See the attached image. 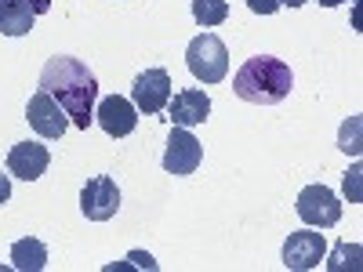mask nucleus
Masks as SVG:
<instances>
[{"label": "nucleus", "mask_w": 363, "mask_h": 272, "mask_svg": "<svg viewBox=\"0 0 363 272\" xmlns=\"http://www.w3.org/2000/svg\"><path fill=\"white\" fill-rule=\"evenodd\" d=\"M40 87L66 109L69 124L87 131L95 120V102H99V80L80 58L73 55H55L40 69Z\"/></svg>", "instance_id": "f257e3e1"}, {"label": "nucleus", "mask_w": 363, "mask_h": 272, "mask_svg": "<svg viewBox=\"0 0 363 272\" xmlns=\"http://www.w3.org/2000/svg\"><path fill=\"white\" fill-rule=\"evenodd\" d=\"M294 87V73L284 58H272V55H255L247 58L244 66L236 69L233 76V91L236 98H244L251 106H277L291 95Z\"/></svg>", "instance_id": "f03ea898"}, {"label": "nucleus", "mask_w": 363, "mask_h": 272, "mask_svg": "<svg viewBox=\"0 0 363 272\" xmlns=\"http://www.w3.org/2000/svg\"><path fill=\"white\" fill-rule=\"evenodd\" d=\"M186 66L200 84H222L229 76V47L215 33H200L186 47Z\"/></svg>", "instance_id": "7ed1b4c3"}, {"label": "nucleus", "mask_w": 363, "mask_h": 272, "mask_svg": "<svg viewBox=\"0 0 363 272\" xmlns=\"http://www.w3.org/2000/svg\"><path fill=\"white\" fill-rule=\"evenodd\" d=\"M298 218L313 229H330L342 218V203L327 186H306L298 193Z\"/></svg>", "instance_id": "20e7f679"}, {"label": "nucleus", "mask_w": 363, "mask_h": 272, "mask_svg": "<svg viewBox=\"0 0 363 272\" xmlns=\"http://www.w3.org/2000/svg\"><path fill=\"white\" fill-rule=\"evenodd\" d=\"M26 120H29V128H33L40 138H48V142L62 138V135H66V128H69L66 109L58 106L44 87H40V91H33V98H29V106H26Z\"/></svg>", "instance_id": "39448f33"}, {"label": "nucleus", "mask_w": 363, "mask_h": 272, "mask_svg": "<svg viewBox=\"0 0 363 272\" xmlns=\"http://www.w3.org/2000/svg\"><path fill=\"white\" fill-rule=\"evenodd\" d=\"M200 160H203V145L196 142V135L189 128H171V138L164 149V171L186 178L200 167Z\"/></svg>", "instance_id": "423d86ee"}, {"label": "nucleus", "mask_w": 363, "mask_h": 272, "mask_svg": "<svg viewBox=\"0 0 363 272\" xmlns=\"http://www.w3.org/2000/svg\"><path fill=\"white\" fill-rule=\"evenodd\" d=\"M80 210L87 222H109L116 210H120V189L109 174L91 178L87 186L80 189Z\"/></svg>", "instance_id": "0eeeda50"}, {"label": "nucleus", "mask_w": 363, "mask_h": 272, "mask_svg": "<svg viewBox=\"0 0 363 272\" xmlns=\"http://www.w3.org/2000/svg\"><path fill=\"white\" fill-rule=\"evenodd\" d=\"M131 102L145 116L167 109V102H171V76H167V69H145V73H138L131 80Z\"/></svg>", "instance_id": "6e6552de"}, {"label": "nucleus", "mask_w": 363, "mask_h": 272, "mask_svg": "<svg viewBox=\"0 0 363 272\" xmlns=\"http://www.w3.org/2000/svg\"><path fill=\"white\" fill-rule=\"evenodd\" d=\"M323 258H327V239H323V232L301 229V232H291V236H287V244H284V265H287L291 272L316 268Z\"/></svg>", "instance_id": "1a4fd4ad"}, {"label": "nucleus", "mask_w": 363, "mask_h": 272, "mask_svg": "<svg viewBox=\"0 0 363 272\" xmlns=\"http://www.w3.org/2000/svg\"><path fill=\"white\" fill-rule=\"evenodd\" d=\"M95 120L99 128L109 135V138H128L135 128H138V109L131 98H120V95H109L95 106Z\"/></svg>", "instance_id": "9d476101"}, {"label": "nucleus", "mask_w": 363, "mask_h": 272, "mask_svg": "<svg viewBox=\"0 0 363 272\" xmlns=\"http://www.w3.org/2000/svg\"><path fill=\"white\" fill-rule=\"evenodd\" d=\"M167 116H171L174 128H196L211 116V98L200 87H186V91H178V95H171Z\"/></svg>", "instance_id": "9b49d317"}, {"label": "nucleus", "mask_w": 363, "mask_h": 272, "mask_svg": "<svg viewBox=\"0 0 363 272\" xmlns=\"http://www.w3.org/2000/svg\"><path fill=\"white\" fill-rule=\"evenodd\" d=\"M51 164V153H48V145L40 142H18L11 145V153H8V171L22 181H37Z\"/></svg>", "instance_id": "f8f14e48"}, {"label": "nucleus", "mask_w": 363, "mask_h": 272, "mask_svg": "<svg viewBox=\"0 0 363 272\" xmlns=\"http://www.w3.org/2000/svg\"><path fill=\"white\" fill-rule=\"evenodd\" d=\"M33 8L18 4V0H0V33L4 37H26L33 29Z\"/></svg>", "instance_id": "ddd939ff"}, {"label": "nucleus", "mask_w": 363, "mask_h": 272, "mask_svg": "<svg viewBox=\"0 0 363 272\" xmlns=\"http://www.w3.org/2000/svg\"><path fill=\"white\" fill-rule=\"evenodd\" d=\"M11 265L18 272H40L48 265V247L40 244V239H33V236L15 239L11 244Z\"/></svg>", "instance_id": "4468645a"}, {"label": "nucleus", "mask_w": 363, "mask_h": 272, "mask_svg": "<svg viewBox=\"0 0 363 272\" xmlns=\"http://www.w3.org/2000/svg\"><path fill=\"white\" fill-rule=\"evenodd\" d=\"M193 18L196 26L211 29V26H222L229 18V0H193Z\"/></svg>", "instance_id": "2eb2a0df"}, {"label": "nucleus", "mask_w": 363, "mask_h": 272, "mask_svg": "<svg viewBox=\"0 0 363 272\" xmlns=\"http://www.w3.org/2000/svg\"><path fill=\"white\" fill-rule=\"evenodd\" d=\"M359 258H363V251H359L356 244H352V247H349V244H338V247H335V254H330V261H327V268H335V272L352 268V272H356V268L363 265Z\"/></svg>", "instance_id": "dca6fc26"}, {"label": "nucleus", "mask_w": 363, "mask_h": 272, "mask_svg": "<svg viewBox=\"0 0 363 272\" xmlns=\"http://www.w3.org/2000/svg\"><path fill=\"white\" fill-rule=\"evenodd\" d=\"M120 268H149V272H153V268H157V261L149 258V254H142V251H131L124 265H106V272H120Z\"/></svg>", "instance_id": "f3484780"}, {"label": "nucleus", "mask_w": 363, "mask_h": 272, "mask_svg": "<svg viewBox=\"0 0 363 272\" xmlns=\"http://www.w3.org/2000/svg\"><path fill=\"white\" fill-rule=\"evenodd\" d=\"M247 8H251L255 15H277L284 4H280V0H247Z\"/></svg>", "instance_id": "a211bd4d"}, {"label": "nucleus", "mask_w": 363, "mask_h": 272, "mask_svg": "<svg viewBox=\"0 0 363 272\" xmlns=\"http://www.w3.org/2000/svg\"><path fill=\"white\" fill-rule=\"evenodd\" d=\"M345 196H349V200H359V167H352V171L345 174Z\"/></svg>", "instance_id": "6ab92c4d"}, {"label": "nucleus", "mask_w": 363, "mask_h": 272, "mask_svg": "<svg viewBox=\"0 0 363 272\" xmlns=\"http://www.w3.org/2000/svg\"><path fill=\"white\" fill-rule=\"evenodd\" d=\"M18 4L33 8V15H44V11H51V0H18Z\"/></svg>", "instance_id": "aec40b11"}, {"label": "nucleus", "mask_w": 363, "mask_h": 272, "mask_svg": "<svg viewBox=\"0 0 363 272\" xmlns=\"http://www.w3.org/2000/svg\"><path fill=\"white\" fill-rule=\"evenodd\" d=\"M11 200V181H8V174H0V203H8Z\"/></svg>", "instance_id": "412c9836"}, {"label": "nucleus", "mask_w": 363, "mask_h": 272, "mask_svg": "<svg viewBox=\"0 0 363 272\" xmlns=\"http://www.w3.org/2000/svg\"><path fill=\"white\" fill-rule=\"evenodd\" d=\"M280 4H284V8H301L306 0H280Z\"/></svg>", "instance_id": "4be33fe9"}, {"label": "nucleus", "mask_w": 363, "mask_h": 272, "mask_svg": "<svg viewBox=\"0 0 363 272\" xmlns=\"http://www.w3.org/2000/svg\"><path fill=\"white\" fill-rule=\"evenodd\" d=\"M316 4H323V8H338L342 0H316Z\"/></svg>", "instance_id": "5701e85b"}]
</instances>
